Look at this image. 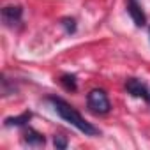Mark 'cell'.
Returning a JSON list of instances; mask_svg holds the SVG:
<instances>
[{"mask_svg":"<svg viewBox=\"0 0 150 150\" xmlns=\"http://www.w3.org/2000/svg\"><path fill=\"white\" fill-rule=\"evenodd\" d=\"M30 118H32V113L30 111H23L18 117H7L4 120V125L6 127H25L30 122Z\"/></svg>","mask_w":150,"mask_h":150,"instance_id":"52a82bcc","label":"cell"},{"mask_svg":"<svg viewBox=\"0 0 150 150\" xmlns=\"http://www.w3.org/2000/svg\"><path fill=\"white\" fill-rule=\"evenodd\" d=\"M23 18V7L21 6H6L2 9V21L6 27L14 28L21 23Z\"/></svg>","mask_w":150,"mask_h":150,"instance_id":"3957f363","label":"cell"},{"mask_svg":"<svg viewBox=\"0 0 150 150\" xmlns=\"http://www.w3.org/2000/svg\"><path fill=\"white\" fill-rule=\"evenodd\" d=\"M23 141H25L28 146H44L46 138H44V134H41L39 131H35V129H32V127H27V125H25Z\"/></svg>","mask_w":150,"mask_h":150,"instance_id":"8992f818","label":"cell"},{"mask_svg":"<svg viewBox=\"0 0 150 150\" xmlns=\"http://www.w3.org/2000/svg\"><path fill=\"white\" fill-rule=\"evenodd\" d=\"M53 145H55L58 150H64V148H67V138L62 136V134H55V138H53Z\"/></svg>","mask_w":150,"mask_h":150,"instance_id":"30bf717a","label":"cell"},{"mask_svg":"<svg viewBox=\"0 0 150 150\" xmlns=\"http://www.w3.org/2000/svg\"><path fill=\"white\" fill-rule=\"evenodd\" d=\"M87 108L94 115H108L111 111V103L108 99V94L103 88H94L87 94Z\"/></svg>","mask_w":150,"mask_h":150,"instance_id":"7a4b0ae2","label":"cell"},{"mask_svg":"<svg viewBox=\"0 0 150 150\" xmlns=\"http://www.w3.org/2000/svg\"><path fill=\"white\" fill-rule=\"evenodd\" d=\"M60 25L64 27V30H65V34H74L76 32V28H78V25H76V20L74 18H62L60 20Z\"/></svg>","mask_w":150,"mask_h":150,"instance_id":"9c48e42d","label":"cell"},{"mask_svg":"<svg viewBox=\"0 0 150 150\" xmlns=\"http://www.w3.org/2000/svg\"><path fill=\"white\" fill-rule=\"evenodd\" d=\"M125 90L132 96V97H139L143 101H148L150 99V92L146 88L145 83H141L138 78H127L125 80Z\"/></svg>","mask_w":150,"mask_h":150,"instance_id":"277c9868","label":"cell"},{"mask_svg":"<svg viewBox=\"0 0 150 150\" xmlns=\"http://www.w3.org/2000/svg\"><path fill=\"white\" fill-rule=\"evenodd\" d=\"M127 13L132 18V21H134V25L138 28L146 25V14L143 13L141 6L138 4V0H127Z\"/></svg>","mask_w":150,"mask_h":150,"instance_id":"5b68a950","label":"cell"},{"mask_svg":"<svg viewBox=\"0 0 150 150\" xmlns=\"http://www.w3.org/2000/svg\"><path fill=\"white\" fill-rule=\"evenodd\" d=\"M58 81H60V85H62L67 92H76V90H78V80H76V76H74V74L65 72V74H62V76L58 78Z\"/></svg>","mask_w":150,"mask_h":150,"instance_id":"ba28073f","label":"cell"},{"mask_svg":"<svg viewBox=\"0 0 150 150\" xmlns=\"http://www.w3.org/2000/svg\"><path fill=\"white\" fill-rule=\"evenodd\" d=\"M148 103H150V99H148Z\"/></svg>","mask_w":150,"mask_h":150,"instance_id":"8fae6325","label":"cell"},{"mask_svg":"<svg viewBox=\"0 0 150 150\" xmlns=\"http://www.w3.org/2000/svg\"><path fill=\"white\" fill-rule=\"evenodd\" d=\"M48 101L53 104V110L57 111V115H58L64 122H69L71 125H74L78 131H81L85 136H99V134H101V131H99L96 125H92L90 122H87V120L81 117V113L74 108L72 104H69L65 99L57 97V96H50Z\"/></svg>","mask_w":150,"mask_h":150,"instance_id":"6da1fadb","label":"cell"}]
</instances>
